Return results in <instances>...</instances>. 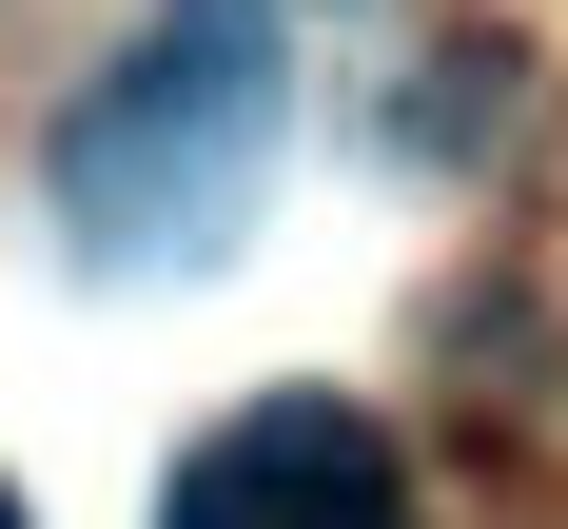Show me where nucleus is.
I'll return each mask as SVG.
<instances>
[{"mask_svg": "<svg viewBox=\"0 0 568 529\" xmlns=\"http://www.w3.org/2000/svg\"><path fill=\"white\" fill-rule=\"evenodd\" d=\"M294 138V59H275V0H176L158 40L118 59L79 138H59V216L99 235L118 275H176L255 216V176Z\"/></svg>", "mask_w": 568, "mask_h": 529, "instance_id": "f257e3e1", "label": "nucleus"}, {"mask_svg": "<svg viewBox=\"0 0 568 529\" xmlns=\"http://www.w3.org/2000/svg\"><path fill=\"white\" fill-rule=\"evenodd\" d=\"M158 529H393V431L353 393H255L216 451L176 470Z\"/></svg>", "mask_w": 568, "mask_h": 529, "instance_id": "f03ea898", "label": "nucleus"}, {"mask_svg": "<svg viewBox=\"0 0 568 529\" xmlns=\"http://www.w3.org/2000/svg\"><path fill=\"white\" fill-rule=\"evenodd\" d=\"M0 529H20V490H0Z\"/></svg>", "mask_w": 568, "mask_h": 529, "instance_id": "7ed1b4c3", "label": "nucleus"}]
</instances>
